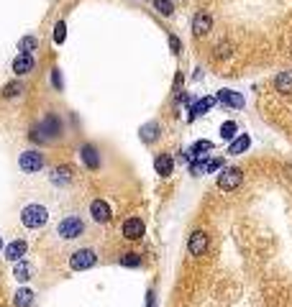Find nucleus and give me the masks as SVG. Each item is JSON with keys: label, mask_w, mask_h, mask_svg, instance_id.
I'll return each instance as SVG.
<instances>
[{"label": "nucleus", "mask_w": 292, "mask_h": 307, "mask_svg": "<svg viewBox=\"0 0 292 307\" xmlns=\"http://www.w3.org/2000/svg\"><path fill=\"white\" fill-rule=\"evenodd\" d=\"M169 49H172L174 54H179V52H182V41H179V38H177L174 34L169 36Z\"/></svg>", "instance_id": "nucleus-30"}, {"label": "nucleus", "mask_w": 292, "mask_h": 307, "mask_svg": "<svg viewBox=\"0 0 292 307\" xmlns=\"http://www.w3.org/2000/svg\"><path fill=\"white\" fill-rule=\"evenodd\" d=\"M154 169L162 174V177H169V174L174 172V159L169 156V154H159V156L154 159Z\"/></svg>", "instance_id": "nucleus-13"}, {"label": "nucleus", "mask_w": 292, "mask_h": 307, "mask_svg": "<svg viewBox=\"0 0 292 307\" xmlns=\"http://www.w3.org/2000/svg\"><path fill=\"white\" fill-rule=\"evenodd\" d=\"M0 251H3V238H0Z\"/></svg>", "instance_id": "nucleus-34"}, {"label": "nucleus", "mask_w": 292, "mask_h": 307, "mask_svg": "<svg viewBox=\"0 0 292 307\" xmlns=\"http://www.w3.org/2000/svg\"><path fill=\"white\" fill-rule=\"evenodd\" d=\"M236 134H238V126H236V120H226L220 126V138H236Z\"/></svg>", "instance_id": "nucleus-23"}, {"label": "nucleus", "mask_w": 292, "mask_h": 307, "mask_svg": "<svg viewBox=\"0 0 292 307\" xmlns=\"http://www.w3.org/2000/svg\"><path fill=\"white\" fill-rule=\"evenodd\" d=\"M203 151H213V144H210V141H197V144L190 148V156H200Z\"/></svg>", "instance_id": "nucleus-27"}, {"label": "nucleus", "mask_w": 292, "mask_h": 307, "mask_svg": "<svg viewBox=\"0 0 292 307\" xmlns=\"http://www.w3.org/2000/svg\"><path fill=\"white\" fill-rule=\"evenodd\" d=\"M57 233H59V238H64V240H72V238H80L82 233H85V223L80 220L77 215H67L64 220L59 223V228H57Z\"/></svg>", "instance_id": "nucleus-2"}, {"label": "nucleus", "mask_w": 292, "mask_h": 307, "mask_svg": "<svg viewBox=\"0 0 292 307\" xmlns=\"http://www.w3.org/2000/svg\"><path fill=\"white\" fill-rule=\"evenodd\" d=\"M154 8L159 10L162 16H172V13H174V6H172V0H154Z\"/></svg>", "instance_id": "nucleus-26"}, {"label": "nucleus", "mask_w": 292, "mask_h": 307, "mask_svg": "<svg viewBox=\"0 0 292 307\" xmlns=\"http://www.w3.org/2000/svg\"><path fill=\"white\" fill-rule=\"evenodd\" d=\"M41 128H44V134H52V136H59V130H62V126H59V118H57V116H49L47 120L41 123Z\"/></svg>", "instance_id": "nucleus-22"}, {"label": "nucleus", "mask_w": 292, "mask_h": 307, "mask_svg": "<svg viewBox=\"0 0 292 307\" xmlns=\"http://www.w3.org/2000/svg\"><path fill=\"white\" fill-rule=\"evenodd\" d=\"M95 264H98V256H95L93 248H80V251H75V254L70 256V266H72V272L93 269Z\"/></svg>", "instance_id": "nucleus-3"}, {"label": "nucleus", "mask_w": 292, "mask_h": 307, "mask_svg": "<svg viewBox=\"0 0 292 307\" xmlns=\"http://www.w3.org/2000/svg\"><path fill=\"white\" fill-rule=\"evenodd\" d=\"M52 82H54L57 90H62V74H59V70H54V72H52Z\"/></svg>", "instance_id": "nucleus-32"}, {"label": "nucleus", "mask_w": 292, "mask_h": 307, "mask_svg": "<svg viewBox=\"0 0 292 307\" xmlns=\"http://www.w3.org/2000/svg\"><path fill=\"white\" fill-rule=\"evenodd\" d=\"M82 159H85V166L87 169H98V164H100V159H98V148L95 146H82Z\"/></svg>", "instance_id": "nucleus-17"}, {"label": "nucleus", "mask_w": 292, "mask_h": 307, "mask_svg": "<svg viewBox=\"0 0 292 307\" xmlns=\"http://www.w3.org/2000/svg\"><path fill=\"white\" fill-rule=\"evenodd\" d=\"M21 90H24V84L13 82V84H8L6 90H3V98H16V95H21Z\"/></svg>", "instance_id": "nucleus-29"}, {"label": "nucleus", "mask_w": 292, "mask_h": 307, "mask_svg": "<svg viewBox=\"0 0 292 307\" xmlns=\"http://www.w3.org/2000/svg\"><path fill=\"white\" fill-rule=\"evenodd\" d=\"M213 28V18H210V13H197L195 16V20H192V34L195 36H205L208 31Z\"/></svg>", "instance_id": "nucleus-11"}, {"label": "nucleus", "mask_w": 292, "mask_h": 307, "mask_svg": "<svg viewBox=\"0 0 292 307\" xmlns=\"http://www.w3.org/2000/svg\"><path fill=\"white\" fill-rule=\"evenodd\" d=\"M3 254H6V258L8 261H21V258H24L26 254H29V244H26V240H11V244L3 248Z\"/></svg>", "instance_id": "nucleus-9"}, {"label": "nucleus", "mask_w": 292, "mask_h": 307, "mask_svg": "<svg viewBox=\"0 0 292 307\" xmlns=\"http://www.w3.org/2000/svg\"><path fill=\"white\" fill-rule=\"evenodd\" d=\"M241 180H243V172H241L238 166H228V169H223V172L218 174V187H220L223 192H233V190L241 184Z\"/></svg>", "instance_id": "nucleus-5"}, {"label": "nucleus", "mask_w": 292, "mask_h": 307, "mask_svg": "<svg viewBox=\"0 0 292 307\" xmlns=\"http://www.w3.org/2000/svg\"><path fill=\"white\" fill-rule=\"evenodd\" d=\"M174 98H182V74H177L174 80Z\"/></svg>", "instance_id": "nucleus-31"}, {"label": "nucleus", "mask_w": 292, "mask_h": 307, "mask_svg": "<svg viewBox=\"0 0 292 307\" xmlns=\"http://www.w3.org/2000/svg\"><path fill=\"white\" fill-rule=\"evenodd\" d=\"M121 230H123V238H126V240H139V238H144L146 226H144L141 218H128Z\"/></svg>", "instance_id": "nucleus-6"}, {"label": "nucleus", "mask_w": 292, "mask_h": 307, "mask_svg": "<svg viewBox=\"0 0 292 307\" xmlns=\"http://www.w3.org/2000/svg\"><path fill=\"white\" fill-rule=\"evenodd\" d=\"M72 166H57L54 169V174H52V182L54 184H70L72 182Z\"/></svg>", "instance_id": "nucleus-18"}, {"label": "nucleus", "mask_w": 292, "mask_h": 307, "mask_svg": "<svg viewBox=\"0 0 292 307\" xmlns=\"http://www.w3.org/2000/svg\"><path fill=\"white\" fill-rule=\"evenodd\" d=\"M34 297H36V294H34V290H26V287H24V290H18V292H16L13 304H16V307H31V304H34Z\"/></svg>", "instance_id": "nucleus-19"}, {"label": "nucleus", "mask_w": 292, "mask_h": 307, "mask_svg": "<svg viewBox=\"0 0 292 307\" xmlns=\"http://www.w3.org/2000/svg\"><path fill=\"white\" fill-rule=\"evenodd\" d=\"M213 105H215V98H213V95H208V98H203V100H197V102L192 105V110H190V120H195V118H200V116H205Z\"/></svg>", "instance_id": "nucleus-14"}, {"label": "nucleus", "mask_w": 292, "mask_h": 307, "mask_svg": "<svg viewBox=\"0 0 292 307\" xmlns=\"http://www.w3.org/2000/svg\"><path fill=\"white\" fill-rule=\"evenodd\" d=\"M64 38H67V26H64V20H59V24L54 26V41L64 44Z\"/></svg>", "instance_id": "nucleus-28"}, {"label": "nucleus", "mask_w": 292, "mask_h": 307, "mask_svg": "<svg viewBox=\"0 0 292 307\" xmlns=\"http://www.w3.org/2000/svg\"><path fill=\"white\" fill-rule=\"evenodd\" d=\"M249 146H251V138L246 136V134H238V136L233 138V144L228 146V154H233V156H236V154H243V151H249Z\"/></svg>", "instance_id": "nucleus-16"}, {"label": "nucleus", "mask_w": 292, "mask_h": 307, "mask_svg": "<svg viewBox=\"0 0 292 307\" xmlns=\"http://www.w3.org/2000/svg\"><path fill=\"white\" fill-rule=\"evenodd\" d=\"M90 215H93L95 223H108L110 215H113V210H110V205L105 200H93V202H90Z\"/></svg>", "instance_id": "nucleus-8"}, {"label": "nucleus", "mask_w": 292, "mask_h": 307, "mask_svg": "<svg viewBox=\"0 0 292 307\" xmlns=\"http://www.w3.org/2000/svg\"><path fill=\"white\" fill-rule=\"evenodd\" d=\"M121 266H126V269L141 266V256H139V254H123V256H121Z\"/></svg>", "instance_id": "nucleus-25"}, {"label": "nucleus", "mask_w": 292, "mask_h": 307, "mask_svg": "<svg viewBox=\"0 0 292 307\" xmlns=\"http://www.w3.org/2000/svg\"><path fill=\"white\" fill-rule=\"evenodd\" d=\"M139 134H141V141H144V144L159 138V123H146V126H141Z\"/></svg>", "instance_id": "nucleus-21"}, {"label": "nucleus", "mask_w": 292, "mask_h": 307, "mask_svg": "<svg viewBox=\"0 0 292 307\" xmlns=\"http://www.w3.org/2000/svg\"><path fill=\"white\" fill-rule=\"evenodd\" d=\"M187 251H190V256H203L208 251V233L195 230L187 240Z\"/></svg>", "instance_id": "nucleus-7"}, {"label": "nucleus", "mask_w": 292, "mask_h": 307, "mask_svg": "<svg viewBox=\"0 0 292 307\" xmlns=\"http://www.w3.org/2000/svg\"><path fill=\"white\" fill-rule=\"evenodd\" d=\"M47 220H49V210L44 208V205L31 202V205H26L24 210H21V223H24L26 228H31V230L47 226Z\"/></svg>", "instance_id": "nucleus-1"}, {"label": "nucleus", "mask_w": 292, "mask_h": 307, "mask_svg": "<svg viewBox=\"0 0 292 307\" xmlns=\"http://www.w3.org/2000/svg\"><path fill=\"white\" fill-rule=\"evenodd\" d=\"M215 100L223 102V105H228V108H233V110H241V108H243V98L238 92H233V90H220Z\"/></svg>", "instance_id": "nucleus-12"}, {"label": "nucleus", "mask_w": 292, "mask_h": 307, "mask_svg": "<svg viewBox=\"0 0 292 307\" xmlns=\"http://www.w3.org/2000/svg\"><path fill=\"white\" fill-rule=\"evenodd\" d=\"M34 67H36V59L31 54H26V52H21L13 59V72L16 74H29V72H34Z\"/></svg>", "instance_id": "nucleus-10"}, {"label": "nucleus", "mask_w": 292, "mask_h": 307, "mask_svg": "<svg viewBox=\"0 0 292 307\" xmlns=\"http://www.w3.org/2000/svg\"><path fill=\"white\" fill-rule=\"evenodd\" d=\"M18 166H21V172H26V174H34V172L44 169V154L36 151V148L24 151V154L18 156Z\"/></svg>", "instance_id": "nucleus-4"}, {"label": "nucleus", "mask_w": 292, "mask_h": 307, "mask_svg": "<svg viewBox=\"0 0 292 307\" xmlns=\"http://www.w3.org/2000/svg\"><path fill=\"white\" fill-rule=\"evenodd\" d=\"M31 274H34L31 264H29V261H24V258H21L18 264H16V269H13V276H16L18 282H29V279H31Z\"/></svg>", "instance_id": "nucleus-20"}, {"label": "nucleus", "mask_w": 292, "mask_h": 307, "mask_svg": "<svg viewBox=\"0 0 292 307\" xmlns=\"http://www.w3.org/2000/svg\"><path fill=\"white\" fill-rule=\"evenodd\" d=\"M146 307H154V292L151 290L146 292Z\"/></svg>", "instance_id": "nucleus-33"}, {"label": "nucleus", "mask_w": 292, "mask_h": 307, "mask_svg": "<svg viewBox=\"0 0 292 307\" xmlns=\"http://www.w3.org/2000/svg\"><path fill=\"white\" fill-rule=\"evenodd\" d=\"M36 46H39L36 36H24V38L18 41V49H21V52H26V54H31V52H34Z\"/></svg>", "instance_id": "nucleus-24"}, {"label": "nucleus", "mask_w": 292, "mask_h": 307, "mask_svg": "<svg viewBox=\"0 0 292 307\" xmlns=\"http://www.w3.org/2000/svg\"><path fill=\"white\" fill-rule=\"evenodd\" d=\"M274 87H277V92L289 95V92H292V70L279 72V74H277V80H274Z\"/></svg>", "instance_id": "nucleus-15"}]
</instances>
